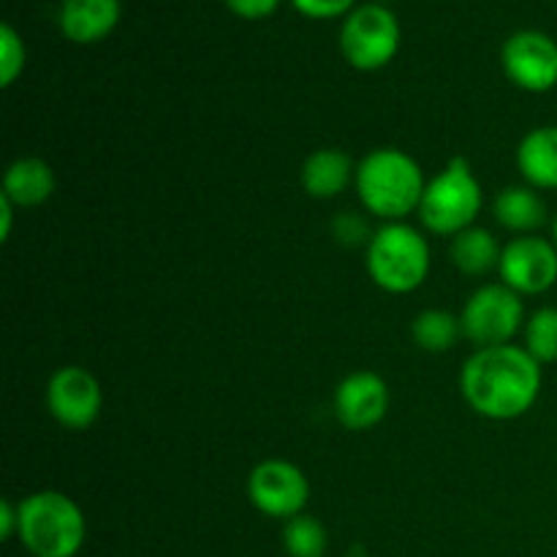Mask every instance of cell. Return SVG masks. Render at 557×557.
Returning a JSON list of instances; mask_svg holds the SVG:
<instances>
[{
	"label": "cell",
	"mask_w": 557,
	"mask_h": 557,
	"mask_svg": "<svg viewBox=\"0 0 557 557\" xmlns=\"http://www.w3.org/2000/svg\"><path fill=\"white\" fill-rule=\"evenodd\" d=\"M52 166L44 158H16L3 174V196L14 207H38L52 199L54 194Z\"/></svg>",
	"instance_id": "cell-16"
},
{
	"label": "cell",
	"mask_w": 557,
	"mask_h": 557,
	"mask_svg": "<svg viewBox=\"0 0 557 557\" xmlns=\"http://www.w3.org/2000/svg\"><path fill=\"white\" fill-rule=\"evenodd\" d=\"M482 183L473 174V166L466 158H451L444 172L433 177L424 188L419 218L424 228L438 237H457L473 226L482 212Z\"/></svg>",
	"instance_id": "cell-5"
},
{
	"label": "cell",
	"mask_w": 557,
	"mask_h": 557,
	"mask_svg": "<svg viewBox=\"0 0 557 557\" xmlns=\"http://www.w3.org/2000/svg\"><path fill=\"white\" fill-rule=\"evenodd\" d=\"M460 321L462 335L479 348L509 346L511 337L525 324V308L520 294L511 292L506 283H490L471 294Z\"/></svg>",
	"instance_id": "cell-7"
},
{
	"label": "cell",
	"mask_w": 557,
	"mask_h": 557,
	"mask_svg": "<svg viewBox=\"0 0 557 557\" xmlns=\"http://www.w3.org/2000/svg\"><path fill=\"white\" fill-rule=\"evenodd\" d=\"M14 533H20V506L3 500L0 504V536L11 539Z\"/></svg>",
	"instance_id": "cell-26"
},
{
	"label": "cell",
	"mask_w": 557,
	"mask_h": 557,
	"mask_svg": "<svg viewBox=\"0 0 557 557\" xmlns=\"http://www.w3.org/2000/svg\"><path fill=\"white\" fill-rule=\"evenodd\" d=\"M248 498L261 515L292 520L302 515L310 498V482L299 466L288 460H264L250 471Z\"/></svg>",
	"instance_id": "cell-8"
},
{
	"label": "cell",
	"mask_w": 557,
	"mask_h": 557,
	"mask_svg": "<svg viewBox=\"0 0 557 557\" xmlns=\"http://www.w3.org/2000/svg\"><path fill=\"white\" fill-rule=\"evenodd\" d=\"M332 234H335L337 243L348 245V248H357V245L373 239L368 221L362 215H357V212H343V215H337L335 223H332Z\"/></svg>",
	"instance_id": "cell-23"
},
{
	"label": "cell",
	"mask_w": 557,
	"mask_h": 557,
	"mask_svg": "<svg viewBox=\"0 0 557 557\" xmlns=\"http://www.w3.org/2000/svg\"><path fill=\"white\" fill-rule=\"evenodd\" d=\"M33 557H74L87 536L79 504L58 490H41L20 504V533Z\"/></svg>",
	"instance_id": "cell-3"
},
{
	"label": "cell",
	"mask_w": 557,
	"mask_h": 557,
	"mask_svg": "<svg viewBox=\"0 0 557 557\" xmlns=\"http://www.w3.org/2000/svg\"><path fill=\"white\" fill-rule=\"evenodd\" d=\"M400 49V22L386 5L368 3L354 9L341 27V52L357 71H379Z\"/></svg>",
	"instance_id": "cell-6"
},
{
	"label": "cell",
	"mask_w": 557,
	"mask_h": 557,
	"mask_svg": "<svg viewBox=\"0 0 557 557\" xmlns=\"http://www.w3.org/2000/svg\"><path fill=\"white\" fill-rule=\"evenodd\" d=\"M500 281L520 297H536L557 283V248L544 237H517L500 253Z\"/></svg>",
	"instance_id": "cell-11"
},
{
	"label": "cell",
	"mask_w": 557,
	"mask_h": 557,
	"mask_svg": "<svg viewBox=\"0 0 557 557\" xmlns=\"http://www.w3.org/2000/svg\"><path fill=\"white\" fill-rule=\"evenodd\" d=\"M226 5L243 20H264L281 5V0H226Z\"/></svg>",
	"instance_id": "cell-25"
},
{
	"label": "cell",
	"mask_w": 557,
	"mask_h": 557,
	"mask_svg": "<svg viewBox=\"0 0 557 557\" xmlns=\"http://www.w3.org/2000/svg\"><path fill=\"white\" fill-rule=\"evenodd\" d=\"M14 210L16 207L0 194V239H9L11 237V223H14Z\"/></svg>",
	"instance_id": "cell-27"
},
{
	"label": "cell",
	"mask_w": 557,
	"mask_h": 557,
	"mask_svg": "<svg viewBox=\"0 0 557 557\" xmlns=\"http://www.w3.org/2000/svg\"><path fill=\"white\" fill-rule=\"evenodd\" d=\"M553 243H555V248H557V215H555V221H553Z\"/></svg>",
	"instance_id": "cell-28"
},
{
	"label": "cell",
	"mask_w": 557,
	"mask_h": 557,
	"mask_svg": "<svg viewBox=\"0 0 557 557\" xmlns=\"http://www.w3.org/2000/svg\"><path fill=\"white\" fill-rule=\"evenodd\" d=\"M517 169L531 188H557V125H542L522 136L517 147Z\"/></svg>",
	"instance_id": "cell-15"
},
{
	"label": "cell",
	"mask_w": 557,
	"mask_h": 557,
	"mask_svg": "<svg viewBox=\"0 0 557 557\" xmlns=\"http://www.w3.org/2000/svg\"><path fill=\"white\" fill-rule=\"evenodd\" d=\"M411 335L417 346L428 354H446L462 335V321L449 310L430 308L413 319Z\"/></svg>",
	"instance_id": "cell-19"
},
{
	"label": "cell",
	"mask_w": 557,
	"mask_h": 557,
	"mask_svg": "<svg viewBox=\"0 0 557 557\" xmlns=\"http://www.w3.org/2000/svg\"><path fill=\"white\" fill-rule=\"evenodd\" d=\"M389 411V386L379 373L359 370L346 375L335 389V417L351 433H364L384 422Z\"/></svg>",
	"instance_id": "cell-12"
},
{
	"label": "cell",
	"mask_w": 557,
	"mask_h": 557,
	"mask_svg": "<svg viewBox=\"0 0 557 557\" xmlns=\"http://www.w3.org/2000/svg\"><path fill=\"white\" fill-rule=\"evenodd\" d=\"M500 253H504V248L498 245L495 234L482 226L466 228V232H460L457 237H451L449 245L451 264L473 277L487 275L490 270L500 267Z\"/></svg>",
	"instance_id": "cell-18"
},
{
	"label": "cell",
	"mask_w": 557,
	"mask_h": 557,
	"mask_svg": "<svg viewBox=\"0 0 557 557\" xmlns=\"http://www.w3.org/2000/svg\"><path fill=\"white\" fill-rule=\"evenodd\" d=\"M493 215L500 226L525 237L547 223V205L531 185H511L495 196Z\"/></svg>",
	"instance_id": "cell-17"
},
{
	"label": "cell",
	"mask_w": 557,
	"mask_h": 557,
	"mask_svg": "<svg viewBox=\"0 0 557 557\" xmlns=\"http://www.w3.org/2000/svg\"><path fill=\"white\" fill-rule=\"evenodd\" d=\"M430 245L408 223H386L368 243V272L389 294H411L430 275Z\"/></svg>",
	"instance_id": "cell-4"
},
{
	"label": "cell",
	"mask_w": 557,
	"mask_h": 557,
	"mask_svg": "<svg viewBox=\"0 0 557 557\" xmlns=\"http://www.w3.org/2000/svg\"><path fill=\"white\" fill-rule=\"evenodd\" d=\"M120 14H123L120 0H63L58 25L69 41L96 44L117 27Z\"/></svg>",
	"instance_id": "cell-13"
},
{
	"label": "cell",
	"mask_w": 557,
	"mask_h": 557,
	"mask_svg": "<svg viewBox=\"0 0 557 557\" xmlns=\"http://www.w3.org/2000/svg\"><path fill=\"white\" fill-rule=\"evenodd\" d=\"M25 41H22L20 33L5 22L0 25V85L11 87L16 82V76L25 71Z\"/></svg>",
	"instance_id": "cell-22"
},
{
	"label": "cell",
	"mask_w": 557,
	"mask_h": 557,
	"mask_svg": "<svg viewBox=\"0 0 557 557\" xmlns=\"http://www.w3.org/2000/svg\"><path fill=\"white\" fill-rule=\"evenodd\" d=\"M354 185L364 210L386 223H400L413 210L419 212L428 188L422 166L397 147H379L364 156L357 166Z\"/></svg>",
	"instance_id": "cell-2"
},
{
	"label": "cell",
	"mask_w": 557,
	"mask_h": 557,
	"mask_svg": "<svg viewBox=\"0 0 557 557\" xmlns=\"http://www.w3.org/2000/svg\"><path fill=\"white\" fill-rule=\"evenodd\" d=\"M294 9L299 14L310 16V20H332V16H343V14H351V5L357 0H292Z\"/></svg>",
	"instance_id": "cell-24"
},
{
	"label": "cell",
	"mask_w": 557,
	"mask_h": 557,
	"mask_svg": "<svg viewBox=\"0 0 557 557\" xmlns=\"http://www.w3.org/2000/svg\"><path fill=\"white\" fill-rule=\"evenodd\" d=\"M47 408L58 424L69 430H87L96 424L103 408V392L96 375L79 364L54 370L47 384Z\"/></svg>",
	"instance_id": "cell-9"
},
{
	"label": "cell",
	"mask_w": 557,
	"mask_h": 557,
	"mask_svg": "<svg viewBox=\"0 0 557 557\" xmlns=\"http://www.w3.org/2000/svg\"><path fill=\"white\" fill-rule=\"evenodd\" d=\"M525 351L539 364L557 362V308H539L525 321Z\"/></svg>",
	"instance_id": "cell-21"
},
{
	"label": "cell",
	"mask_w": 557,
	"mask_h": 557,
	"mask_svg": "<svg viewBox=\"0 0 557 557\" xmlns=\"http://www.w3.org/2000/svg\"><path fill=\"white\" fill-rule=\"evenodd\" d=\"M299 180H302L305 194L313 196V199H335L357 180V166L343 150L324 147L302 163Z\"/></svg>",
	"instance_id": "cell-14"
},
{
	"label": "cell",
	"mask_w": 557,
	"mask_h": 557,
	"mask_svg": "<svg viewBox=\"0 0 557 557\" xmlns=\"http://www.w3.org/2000/svg\"><path fill=\"white\" fill-rule=\"evenodd\" d=\"M283 547L292 557H324L326 553V528L315 517L297 515L286 520L283 528Z\"/></svg>",
	"instance_id": "cell-20"
},
{
	"label": "cell",
	"mask_w": 557,
	"mask_h": 557,
	"mask_svg": "<svg viewBox=\"0 0 557 557\" xmlns=\"http://www.w3.org/2000/svg\"><path fill=\"white\" fill-rule=\"evenodd\" d=\"M506 76L525 92H549L557 85V41L542 30H517L500 49Z\"/></svg>",
	"instance_id": "cell-10"
},
{
	"label": "cell",
	"mask_w": 557,
	"mask_h": 557,
	"mask_svg": "<svg viewBox=\"0 0 557 557\" xmlns=\"http://www.w3.org/2000/svg\"><path fill=\"white\" fill-rule=\"evenodd\" d=\"M542 364L522 346L479 348L460 373V389L471 411L493 422L520 419L542 395Z\"/></svg>",
	"instance_id": "cell-1"
}]
</instances>
